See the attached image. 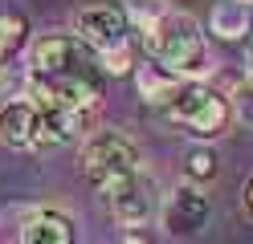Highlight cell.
<instances>
[{
	"mask_svg": "<svg viewBox=\"0 0 253 244\" xmlns=\"http://www.w3.org/2000/svg\"><path fill=\"white\" fill-rule=\"evenodd\" d=\"M106 73L90 45L74 33H45L29 49V94L37 106L86 114L102 102Z\"/></svg>",
	"mask_w": 253,
	"mask_h": 244,
	"instance_id": "obj_1",
	"label": "cell"
},
{
	"mask_svg": "<svg viewBox=\"0 0 253 244\" xmlns=\"http://www.w3.org/2000/svg\"><path fill=\"white\" fill-rule=\"evenodd\" d=\"M25 244H74V220L61 208H33L25 220Z\"/></svg>",
	"mask_w": 253,
	"mask_h": 244,
	"instance_id": "obj_9",
	"label": "cell"
},
{
	"mask_svg": "<svg viewBox=\"0 0 253 244\" xmlns=\"http://www.w3.org/2000/svg\"><path fill=\"white\" fill-rule=\"evenodd\" d=\"M245 73H249V81H253V49H249V61H245Z\"/></svg>",
	"mask_w": 253,
	"mask_h": 244,
	"instance_id": "obj_20",
	"label": "cell"
},
{
	"mask_svg": "<svg viewBox=\"0 0 253 244\" xmlns=\"http://www.w3.org/2000/svg\"><path fill=\"white\" fill-rule=\"evenodd\" d=\"M74 37L90 45L94 53H110L131 41V16H126V4L123 0H90V4L78 8L74 16Z\"/></svg>",
	"mask_w": 253,
	"mask_h": 244,
	"instance_id": "obj_5",
	"label": "cell"
},
{
	"mask_svg": "<svg viewBox=\"0 0 253 244\" xmlns=\"http://www.w3.org/2000/svg\"><path fill=\"white\" fill-rule=\"evenodd\" d=\"M164 114L171 122L188 126L200 139H216V135H225V126L233 122V102L225 94H216L212 86H204V81H180V90L171 94Z\"/></svg>",
	"mask_w": 253,
	"mask_h": 244,
	"instance_id": "obj_4",
	"label": "cell"
},
{
	"mask_svg": "<svg viewBox=\"0 0 253 244\" xmlns=\"http://www.w3.org/2000/svg\"><path fill=\"white\" fill-rule=\"evenodd\" d=\"M33 208H4L0 211V244H25V220Z\"/></svg>",
	"mask_w": 253,
	"mask_h": 244,
	"instance_id": "obj_14",
	"label": "cell"
},
{
	"mask_svg": "<svg viewBox=\"0 0 253 244\" xmlns=\"http://www.w3.org/2000/svg\"><path fill=\"white\" fill-rule=\"evenodd\" d=\"M102 61V73L106 77H126V73H135V53H131V41L119 45V49H110V53L98 57Z\"/></svg>",
	"mask_w": 253,
	"mask_h": 244,
	"instance_id": "obj_16",
	"label": "cell"
},
{
	"mask_svg": "<svg viewBox=\"0 0 253 244\" xmlns=\"http://www.w3.org/2000/svg\"><path fill=\"white\" fill-rule=\"evenodd\" d=\"M135 81H139V94H143V102L155 106V110H164L171 102V94L180 90V77H171L168 70H160L155 61H143L135 70Z\"/></svg>",
	"mask_w": 253,
	"mask_h": 244,
	"instance_id": "obj_11",
	"label": "cell"
},
{
	"mask_svg": "<svg viewBox=\"0 0 253 244\" xmlns=\"http://www.w3.org/2000/svg\"><path fill=\"white\" fill-rule=\"evenodd\" d=\"M188 179H192V187L216 179V151L212 146H196V151L188 155Z\"/></svg>",
	"mask_w": 253,
	"mask_h": 244,
	"instance_id": "obj_15",
	"label": "cell"
},
{
	"mask_svg": "<svg viewBox=\"0 0 253 244\" xmlns=\"http://www.w3.org/2000/svg\"><path fill=\"white\" fill-rule=\"evenodd\" d=\"M245 208L253 211V179H249V183H245Z\"/></svg>",
	"mask_w": 253,
	"mask_h": 244,
	"instance_id": "obj_19",
	"label": "cell"
},
{
	"mask_svg": "<svg viewBox=\"0 0 253 244\" xmlns=\"http://www.w3.org/2000/svg\"><path fill=\"white\" fill-rule=\"evenodd\" d=\"M106 204H110V211H115V220L123 228H143L155 216H164L160 183H155V175H147V171H135L131 179H123L115 191H106Z\"/></svg>",
	"mask_w": 253,
	"mask_h": 244,
	"instance_id": "obj_6",
	"label": "cell"
},
{
	"mask_svg": "<svg viewBox=\"0 0 253 244\" xmlns=\"http://www.w3.org/2000/svg\"><path fill=\"white\" fill-rule=\"evenodd\" d=\"M237 4H249V8H253V0H237Z\"/></svg>",
	"mask_w": 253,
	"mask_h": 244,
	"instance_id": "obj_21",
	"label": "cell"
},
{
	"mask_svg": "<svg viewBox=\"0 0 253 244\" xmlns=\"http://www.w3.org/2000/svg\"><path fill=\"white\" fill-rule=\"evenodd\" d=\"M25 41H29V21L21 12H0V70Z\"/></svg>",
	"mask_w": 253,
	"mask_h": 244,
	"instance_id": "obj_12",
	"label": "cell"
},
{
	"mask_svg": "<svg viewBox=\"0 0 253 244\" xmlns=\"http://www.w3.org/2000/svg\"><path fill=\"white\" fill-rule=\"evenodd\" d=\"M143 49L160 70H168L180 81H200V73L209 70L204 65V29L192 12L171 8L160 25L143 33Z\"/></svg>",
	"mask_w": 253,
	"mask_h": 244,
	"instance_id": "obj_2",
	"label": "cell"
},
{
	"mask_svg": "<svg viewBox=\"0 0 253 244\" xmlns=\"http://www.w3.org/2000/svg\"><path fill=\"white\" fill-rule=\"evenodd\" d=\"M168 12H171V0H126V16H131V25H139L143 33L151 25H160Z\"/></svg>",
	"mask_w": 253,
	"mask_h": 244,
	"instance_id": "obj_13",
	"label": "cell"
},
{
	"mask_svg": "<svg viewBox=\"0 0 253 244\" xmlns=\"http://www.w3.org/2000/svg\"><path fill=\"white\" fill-rule=\"evenodd\" d=\"M0 142L8 151H41V110L33 98H12L0 106Z\"/></svg>",
	"mask_w": 253,
	"mask_h": 244,
	"instance_id": "obj_8",
	"label": "cell"
},
{
	"mask_svg": "<svg viewBox=\"0 0 253 244\" xmlns=\"http://www.w3.org/2000/svg\"><path fill=\"white\" fill-rule=\"evenodd\" d=\"M119 244H151V240H147V236H143V232H126V236H123V240H119Z\"/></svg>",
	"mask_w": 253,
	"mask_h": 244,
	"instance_id": "obj_18",
	"label": "cell"
},
{
	"mask_svg": "<svg viewBox=\"0 0 253 244\" xmlns=\"http://www.w3.org/2000/svg\"><path fill=\"white\" fill-rule=\"evenodd\" d=\"M229 102H233V114H237V118L245 122V130H253V81H245V86H237Z\"/></svg>",
	"mask_w": 253,
	"mask_h": 244,
	"instance_id": "obj_17",
	"label": "cell"
},
{
	"mask_svg": "<svg viewBox=\"0 0 253 244\" xmlns=\"http://www.w3.org/2000/svg\"><path fill=\"white\" fill-rule=\"evenodd\" d=\"M253 29V8L249 4H237V0H216L212 12H209V33L220 41H241L249 37Z\"/></svg>",
	"mask_w": 253,
	"mask_h": 244,
	"instance_id": "obj_10",
	"label": "cell"
},
{
	"mask_svg": "<svg viewBox=\"0 0 253 244\" xmlns=\"http://www.w3.org/2000/svg\"><path fill=\"white\" fill-rule=\"evenodd\" d=\"M78 167H82L86 183L98 187L102 195L115 191L123 179H131L139 167V146L119 135V130H94V135L82 142V155H78Z\"/></svg>",
	"mask_w": 253,
	"mask_h": 244,
	"instance_id": "obj_3",
	"label": "cell"
},
{
	"mask_svg": "<svg viewBox=\"0 0 253 244\" xmlns=\"http://www.w3.org/2000/svg\"><path fill=\"white\" fill-rule=\"evenodd\" d=\"M160 220H164V228L171 236H200L204 228H209V220H212V200L200 187L184 183L164 200V216Z\"/></svg>",
	"mask_w": 253,
	"mask_h": 244,
	"instance_id": "obj_7",
	"label": "cell"
}]
</instances>
